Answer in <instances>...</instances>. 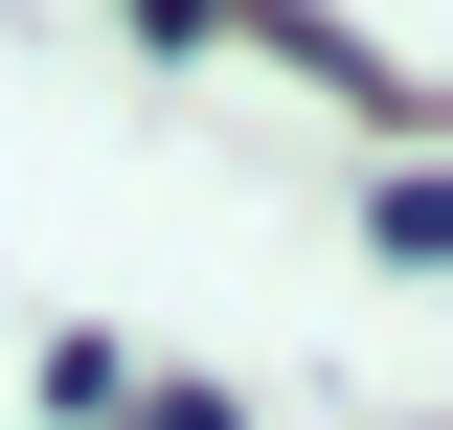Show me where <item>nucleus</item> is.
<instances>
[{
	"instance_id": "nucleus-1",
	"label": "nucleus",
	"mask_w": 453,
	"mask_h": 430,
	"mask_svg": "<svg viewBox=\"0 0 453 430\" xmlns=\"http://www.w3.org/2000/svg\"><path fill=\"white\" fill-rule=\"evenodd\" d=\"M113 430H250V408H226V385H159V363H136V408H113Z\"/></svg>"
}]
</instances>
